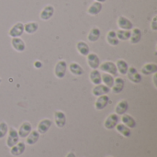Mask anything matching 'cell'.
Instances as JSON below:
<instances>
[{
  "label": "cell",
  "instance_id": "obj_1",
  "mask_svg": "<svg viewBox=\"0 0 157 157\" xmlns=\"http://www.w3.org/2000/svg\"><path fill=\"white\" fill-rule=\"evenodd\" d=\"M67 63L64 60H60L57 62V63L54 66V75L59 78V79H63L64 78L65 75H66V71H67Z\"/></svg>",
  "mask_w": 157,
  "mask_h": 157
},
{
  "label": "cell",
  "instance_id": "obj_2",
  "mask_svg": "<svg viewBox=\"0 0 157 157\" xmlns=\"http://www.w3.org/2000/svg\"><path fill=\"white\" fill-rule=\"evenodd\" d=\"M8 135H7V139H6V146L11 148L12 146H14L15 144H17L18 143V140H19V136H18V133H17V131L13 128V127H10L8 128V132H7Z\"/></svg>",
  "mask_w": 157,
  "mask_h": 157
},
{
  "label": "cell",
  "instance_id": "obj_3",
  "mask_svg": "<svg viewBox=\"0 0 157 157\" xmlns=\"http://www.w3.org/2000/svg\"><path fill=\"white\" fill-rule=\"evenodd\" d=\"M126 75H128L129 80L134 84H140L143 80L142 75L139 73V71L134 66H129V69H128V72Z\"/></svg>",
  "mask_w": 157,
  "mask_h": 157
},
{
  "label": "cell",
  "instance_id": "obj_4",
  "mask_svg": "<svg viewBox=\"0 0 157 157\" xmlns=\"http://www.w3.org/2000/svg\"><path fill=\"white\" fill-rule=\"evenodd\" d=\"M102 72L109 74L111 75H118V70L116 67V64L112 62H104L102 63H100L99 67H98Z\"/></svg>",
  "mask_w": 157,
  "mask_h": 157
},
{
  "label": "cell",
  "instance_id": "obj_5",
  "mask_svg": "<svg viewBox=\"0 0 157 157\" xmlns=\"http://www.w3.org/2000/svg\"><path fill=\"white\" fill-rule=\"evenodd\" d=\"M24 33V24L22 22H17L15 23L9 29L8 35L11 38H17L21 37Z\"/></svg>",
  "mask_w": 157,
  "mask_h": 157
},
{
  "label": "cell",
  "instance_id": "obj_6",
  "mask_svg": "<svg viewBox=\"0 0 157 157\" xmlns=\"http://www.w3.org/2000/svg\"><path fill=\"white\" fill-rule=\"evenodd\" d=\"M119 121H120L119 115H117L116 113H111L105 120V121H104V127L107 130H113V129H115V127L119 123Z\"/></svg>",
  "mask_w": 157,
  "mask_h": 157
},
{
  "label": "cell",
  "instance_id": "obj_7",
  "mask_svg": "<svg viewBox=\"0 0 157 157\" xmlns=\"http://www.w3.org/2000/svg\"><path fill=\"white\" fill-rule=\"evenodd\" d=\"M54 12H55L54 6L52 5H47L41 9L40 13V18L43 21H47L52 17V16L54 15Z\"/></svg>",
  "mask_w": 157,
  "mask_h": 157
},
{
  "label": "cell",
  "instance_id": "obj_8",
  "mask_svg": "<svg viewBox=\"0 0 157 157\" xmlns=\"http://www.w3.org/2000/svg\"><path fill=\"white\" fill-rule=\"evenodd\" d=\"M87 64L91 69H98L100 65V59L95 52H89L86 55Z\"/></svg>",
  "mask_w": 157,
  "mask_h": 157
},
{
  "label": "cell",
  "instance_id": "obj_9",
  "mask_svg": "<svg viewBox=\"0 0 157 157\" xmlns=\"http://www.w3.org/2000/svg\"><path fill=\"white\" fill-rule=\"evenodd\" d=\"M117 24H118V27L120 28V29L132 30L133 29V23L128 17H126L124 16L119 17V18L117 20Z\"/></svg>",
  "mask_w": 157,
  "mask_h": 157
},
{
  "label": "cell",
  "instance_id": "obj_10",
  "mask_svg": "<svg viewBox=\"0 0 157 157\" xmlns=\"http://www.w3.org/2000/svg\"><path fill=\"white\" fill-rule=\"evenodd\" d=\"M11 46L16 52H23L26 50V43L20 37L12 38Z\"/></svg>",
  "mask_w": 157,
  "mask_h": 157
},
{
  "label": "cell",
  "instance_id": "obj_11",
  "mask_svg": "<svg viewBox=\"0 0 157 157\" xmlns=\"http://www.w3.org/2000/svg\"><path fill=\"white\" fill-rule=\"evenodd\" d=\"M54 123L58 128H63L66 124V115L61 110L54 112Z\"/></svg>",
  "mask_w": 157,
  "mask_h": 157
},
{
  "label": "cell",
  "instance_id": "obj_12",
  "mask_svg": "<svg viewBox=\"0 0 157 157\" xmlns=\"http://www.w3.org/2000/svg\"><path fill=\"white\" fill-rule=\"evenodd\" d=\"M52 125V121L50 119H43L39 122L37 127V132L40 134H45L50 130Z\"/></svg>",
  "mask_w": 157,
  "mask_h": 157
},
{
  "label": "cell",
  "instance_id": "obj_13",
  "mask_svg": "<svg viewBox=\"0 0 157 157\" xmlns=\"http://www.w3.org/2000/svg\"><path fill=\"white\" fill-rule=\"evenodd\" d=\"M110 92V88L106 86L104 84H99L94 86V88L92 89V95L95 97H100L103 95H108Z\"/></svg>",
  "mask_w": 157,
  "mask_h": 157
},
{
  "label": "cell",
  "instance_id": "obj_14",
  "mask_svg": "<svg viewBox=\"0 0 157 157\" xmlns=\"http://www.w3.org/2000/svg\"><path fill=\"white\" fill-rule=\"evenodd\" d=\"M32 131V126L29 121H24L18 128L17 133L19 138H26Z\"/></svg>",
  "mask_w": 157,
  "mask_h": 157
},
{
  "label": "cell",
  "instance_id": "obj_15",
  "mask_svg": "<svg viewBox=\"0 0 157 157\" xmlns=\"http://www.w3.org/2000/svg\"><path fill=\"white\" fill-rule=\"evenodd\" d=\"M109 98L107 95L98 97L95 102V109L97 110H102L109 105Z\"/></svg>",
  "mask_w": 157,
  "mask_h": 157
},
{
  "label": "cell",
  "instance_id": "obj_16",
  "mask_svg": "<svg viewBox=\"0 0 157 157\" xmlns=\"http://www.w3.org/2000/svg\"><path fill=\"white\" fill-rule=\"evenodd\" d=\"M155 73H157V64L155 63H147L141 69V74L144 75H151Z\"/></svg>",
  "mask_w": 157,
  "mask_h": 157
},
{
  "label": "cell",
  "instance_id": "obj_17",
  "mask_svg": "<svg viewBox=\"0 0 157 157\" xmlns=\"http://www.w3.org/2000/svg\"><path fill=\"white\" fill-rule=\"evenodd\" d=\"M125 86V81L123 80V78L121 77H116L114 78V84L112 86V87L110 88L114 94H120L121 92H122L123 88Z\"/></svg>",
  "mask_w": 157,
  "mask_h": 157
},
{
  "label": "cell",
  "instance_id": "obj_18",
  "mask_svg": "<svg viewBox=\"0 0 157 157\" xmlns=\"http://www.w3.org/2000/svg\"><path fill=\"white\" fill-rule=\"evenodd\" d=\"M26 150V144L23 142H18L17 144L10 148V154L13 156H20Z\"/></svg>",
  "mask_w": 157,
  "mask_h": 157
},
{
  "label": "cell",
  "instance_id": "obj_19",
  "mask_svg": "<svg viewBox=\"0 0 157 157\" xmlns=\"http://www.w3.org/2000/svg\"><path fill=\"white\" fill-rule=\"evenodd\" d=\"M143 37V32L139 28H133L131 31V37H130V42L132 44H137L141 41Z\"/></svg>",
  "mask_w": 157,
  "mask_h": 157
},
{
  "label": "cell",
  "instance_id": "obj_20",
  "mask_svg": "<svg viewBox=\"0 0 157 157\" xmlns=\"http://www.w3.org/2000/svg\"><path fill=\"white\" fill-rule=\"evenodd\" d=\"M129 109V103L127 100L125 99H122L121 101H119L115 107V113L117 115H123L125 114Z\"/></svg>",
  "mask_w": 157,
  "mask_h": 157
},
{
  "label": "cell",
  "instance_id": "obj_21",
  "mask_svg": "<svg viewBox=\"0 0 157 157\" xmlns=\"http://www.w3.org/2000/svg\"><path fill=\"white\" fill-rule=\"evenodd\" d=\"M103 8V6H102V3H99V2H97L95 1L94 3H92L88 8H87V13L91 16H97L98 15L101 10Z\"/></svg>",
  "mask_w": 157,
  "mask_h": 157
},
{
  "label": "cell",
  "instance_id": "obj_22",
  "mask_svg": "<svg viewBox=\"0 0 157 157\" xmlns=\"http://www.w3.org/2000/svg\"><path fill=\"white\" fill-rule=\"evenodd\" d=\"M76 50L78 52V53L82 56H86L89 52H90V48L88 46V44L86 41L83 40H79L76 43Z\"/></svg>",
  "mask_w": 157,
  "mask_h": 157
},
{
  "label": "cell",
  "instance_id": "obj_23",
  "mask_svg": "<svg viewBox=\"0 0 157 157\" xmlns=\"http://www.w3.org/2000/svg\"><path fill=\"white\" fill-rule=\"evenodd\" d=\"M121 116H122L121 117V122L125 126H127L130 129H133V128L136 127V121H135V119L132 115L125 113V114H123Z\"/></svg>",
  "mask_w": 157,
  "mask_h": 157
},
{
  "label": "cell",
  "instance_id": "obj_24",
  "mask_svg": "<svg viewBox=\"0 0 157 157\" xmlns=\"http://www.w3.org/2000/svg\"><path fill=\"white\" fill-rule=\"evenodd\" d=\"M69 71L72 75H74L75 76H81L85 73L83 67L77 63H71L69 64Z\"/></svg>",
  "mask_w": 157,
  "mask_h": 157
},
{
  "label": "cell",
  "instance_id": "obj_25",
  "mask_svg": "<svg viewBox=\"0 0 157 157\" xmlns=\"http://www.w3.org/2000/svg\"><path fill=\"white\" fill-rule=\"evenodd\" d=\"M89 80L95 86L101 84V73L98 69H92V71L89 74Z\"/></svg>",
  "mask_w": 157,
  "mask_h": 157
},
{
  "label": "cell",
  "instance_id": "obj_26",
  "mask_svg": "<svg viewBox=\"0 0 157 157\" xmlns=\"http://www.w3.org/2000/svg\"><path fill=\"white\" fill-rule=\"evenodd\" d=\"M118 73H120L121 75H126L128 69H129V64L126 61H124L123 59H119L117 61V63H115Z\"/></svg>",
  "mask_w": 157,
  "mask_h": 157
},
{
  "label": "cell",
  "instance_id": "obj_27",
  "mask_svg": "<svg viewBox=\"0 0 157 157\" xmlns=\"http://www.w3.org/2000/svg\"><path fill=\"white\" fill-rule=\"evenodd\" d=\"M100 35H101V31L100 29L98 28V27H93L90 31L88 32V35H87V40L91 42H96L98 40V39L100 38Z\"/></svg>",
  "mask_w": 157,
  "mask_h": 157
},
{
  "label": "cell",
  "instance_id": "obj_28",
  "mask_svg": "<svg viewBox=\"0 0 157 157\" xmlns=\"http://www.w3.org/2000/svg\"><path fill=\"white\" fill-rule=\"evenodd\" d=\"M107 42L111 45V46H118L120 43V40L117 37V33L116 30H109L107 33V37H106Z\"/></svg>",
  "mask_w": 157,
  "mask_h": 157
},
{
  "label": "cell",
  "instance_id": "obj_29",
  "mask_svg": "<svg viewBox=\"0 0 157 157\" xmlns=\"http://www.w3.org/2000/svg\"><path fill=\"white\" fill-rule=\"evenodd\" d=\"M39 29V24L35 21H30L28 22L24 25V32H26L27 34H34L37 32V30Z\"/></svg>",
  "mask_w": 157,
  "mask_h": 157
},
{
  "label": "cell",
  "instance_id": "obj_30",
  "mask_svg": "<svg viewBox=\"0 0 157 157\" xmlns=\"http://www.w3.org/2000/svg\"><path fill=\"white\" fill-rule=\"evenodd\" d=\"M39 139H40V133L37 131L32 130L30 133L26 137V144L28 145H33L38 143Z\"/></svg>",
  "mask_w": 157,
  "mask_h": 157
},
{
  "label": "cell",
  "instance_id": "obj_31",
  "mask_svg": "<svg viewBox=\"0 0 157 157\" xmlns=\"http://www.w3.org/2000/svg\"><path fill=\"white\" fill-rule=\"evenodd\" d=\"M115 128H116L117 132H118L121 135H122L123 137H125V138H129V137L131 136V134H132L131 129L128 128L127 126H125L123 123H118L117 126H116Z\"/></svg>",
  "mask_w": 157,
  "mask_h": 157
},
{
  "label": "cell",
  "instance_id": "obj_32",
  "mask_svg": "<svg viewBox=\"0 0 157 157\" xmlns=\"http://www.w3.org/2000/svg\"><path fill=\"white\" fill-rule=\"evenodd\" d=\"M101 81L102 83H104L106 86L111 88L114 84V77L109 74L104 73V74H101Z\"/></svg>",
  "mask_w": 157,
  "mask_h": 157
},
{
  "label": "cell",
  "instance_id": "obj_33",
  "mask_svg": "<svg viewBox=\"0 0 157 157\" xmlns=\"http://www.w3.org/2000/svg\"><path fill=\"white\" fill-rule=\"evenodd\" d=\"M117 33V37L119 39V40L121 41H126L130 40L131 37V30H125V29H119L118 31H116Z\"/></svg>",
  "mask_w": 157,
  "mask_h": 157
},
{
  "label": "cell",
  "instance_id": "obj_34",
  "mask_svg": "<svg viewBox=\"0 0 157 157\" xmlns=\"http://www.w3.org/2000/svg\"><path fill=\"white\" fill-rule=\"evenodd\" d=\"M7 132H8V126L6 122L5 121L0 122V140L3 139L7 134Z\"/></svg>",
  "mask_w": 157,
  "mask_h": 157
},
{
  "label": "cell",
  "instance_id": "obj_35",
  "mask_svg": "<svg viewBox=\"0 0 157 157\" xmlns=\"http://www.w3.org/2000/svg\"><path fill=\"white\" fill-rule=\"evenodd\" d=\"M151 29L153 31H156L157 30V16H155L152 19L151 22Z\"/></svg>",
  "mask_w": 157,
  "mask_h": 157
},
{
  "label": "cell",
  "instance_id": "obj_36",
  "mask_svg": "<svg viewBox=\"0 0 157 157\" xmlns=\"http://www.w3.org/2000/svg\"><path fill=\"white\" fill-rule=\"evenodd\" d=\"M34 66H35L36 69H40V68L42 66V63H41L40 61H36V62L34 63Z\"/></svg>",
  "mask_w": 157,
  "mask_h": 157
},
{
  "label": "cell",
  "instance_id": "obj_37",
  "mask_svg": "<svg viewBox=\"0 0 157 157\" xmlns=\"http://www.w3.org/2000/svg\"><path fill=\"white\" fill-rule=\"evenodd\" d=\"M156 73L155 74H154V85H155V87L157 88V84H156Z\"/></svg>",
  "mask_w": 157,
  "mask_h": 157
},
{
  "label": "cell",
  "instance_id": "obj_38",
  "mask_svg": "<svg viewBox=\"0 0 157 157\" xmlns=\"http://www.w3.org/2000/svg\"><path fill=\"white\" fill-rule=\"evenodd\" d=\"M65 157H76V155H75L73 152H70V153H68V154L66 155V156Z\"/></svg>",
  "mask_w": 157,
  "mask_h": 157
},
{
  "label": "cell",
  "instance_id": "obj_39",
  "mask_svg": "<svg viewBox=\"0 0 157 157\" xmlns=\"http://www.w3.org/2000/svg\"><path fill=\"white\" fill-rule=\"evenodd\" d=\"M95 1H97V2H99V3H104V2H106L107 0H95Z\"/></svg>",
  "mask_w": 157,
  "mask_h": 157
},
{
  "label": "cell",
  "instance_id": "obj_40",
  "mask_svg": "<svg viewBox=\"0 0 157 157\" xmlns=\"http://www.w3.org/2000/svg\"><path fill=\"white\" fill-rule=\"evenodd\" d=\"M1 83H2V79L0 78V84H1Z\"/></svg>",
  "mask_w": 157,
  "mask_h": 157
},
{
  "label": "cell",
  "instance_id": "obj_41",
  "mask_svg": "<svg viewBox=\"0 0 157 157\" xmlns=\"http://www.w3.org/2000/svg\"><path fill=\"white\" fill-rule=\"evenodd\" d=\"M108 157H112V156H108Z\"/></svg>",
  "mask_w": 157,
  "mask_h": 157
}]
</instances>
